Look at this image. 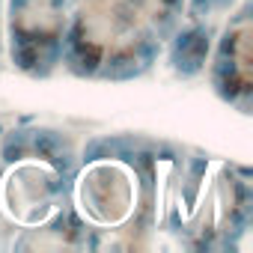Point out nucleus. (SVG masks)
I'll list each match as a JSON object with an SVG mask.
<instances>
[{
	"label": "nucleus",
	"instance_id": "nucleus-3",
	"mask_svg": "<svg viewBox=\"0 0 253 253\" xmlns=\"http://www.w3.org/2000/svg\"><path fill=\"white\" fill-rule=\"evenodd\" d=\"M0 206L21 226L45 223L60 206V173L48 161H21L0 182Z\"/></svg>",
	"mask_w": 253,
	"mask_h": 253
},
{
	"label": "nucleus",
	"instance_id": "nucleus-2",
	"mask_svg": "<svg viewBox=\"0 0 253 253\" xmlns=\"http://www.w3.org/2000/svg\"><path fill=\"white\" fill-rule=\"evenodd\" d=\"M167 0H89L81 15L84 42L101 51L131 48L146 39Z\"/></svg>",
	"mask_w": 253,
	"mask_h": 253
},
{
	"label": "nucleus",
	"instance_id": "nucleus-1",
	"mask_svg": "<svg viewBox=\"0 0 253 253\" xmlns=\"http://www.w3.org/2000/svg\"><path fill=\"white\" fill-rule=\"evenodd\" d=\"M137 173L113 158L84 167L75 182V206L81 217L101 229H113L128 220L137 209Z\"/></svg>",
	"mask_w": 253,
	"mask_h": 253
}]
</instances>
